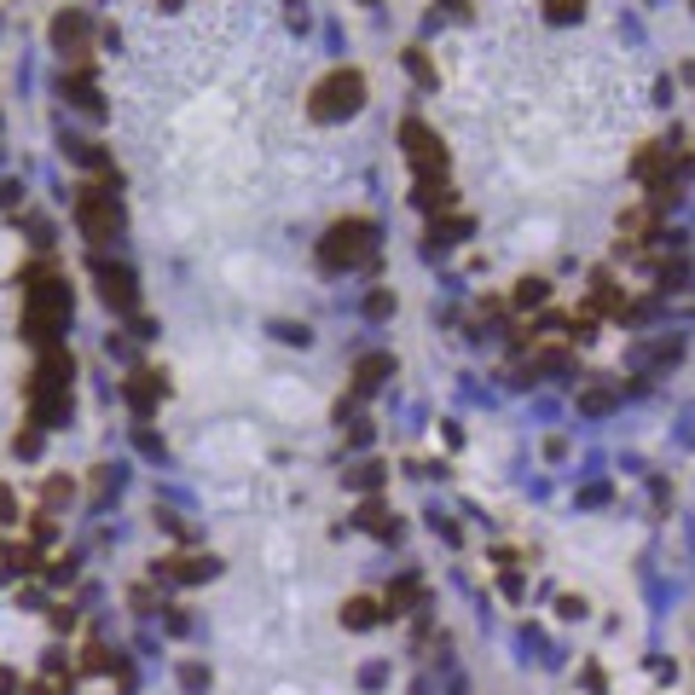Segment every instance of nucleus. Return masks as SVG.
Instances as JSON below:
<instances>
[{
	"label": "nucleus",
	"mask_w": 695,
	"mask_h": 695,
	"mask_svg": "<svg viewBox=\"0 0 695 695\" xmlns=\"http://www.w3.org/2000/svg\"><path fill=\"white\" fill-rule=\"evenodd\" d=\"M0 521H18V498H12L6 487H0Z\"/></svg>",
	"instance_id": "obj_16"
},
{
	"label": "nucleus",
	"mask_w": 695,
	"mask_h": 695,
	"mask_svg": "<svg viewBox=\"0 0 695 695\" xmlns=\"http://www.w3.org/2000/svg\"><path fill=\"white\" fill-rule=\"evenodd\" d=\"M76 221L88 238H116L122 232V198L111 180H88V186L76 191Z\"/></svg>",
	"instance_id": "obj_4"
},
{
	"label": "nucleus",
	"mask_w": 695,
	"mask_h": 695,
	"mask_svg": "<svg viewBox=\"0 0 695 695\" xmlns=\"http://www.w3.org/2000/svg\"><path fill=\"white\" fill-rule=\"evenodd\" d=\"M580 12H585V0H545V18L551 23H574Z\"/></svg>",
	"instance_id": "obj_12"
},
{
	"label": "nucleus",
	"mask_w": 695,
	"mask_h": 695,
	"mask_svg": "<svg viewBox=\"0 0 695 695\" xmlns=\"http://www.w3.org/2000/svg\"><path fill=\"white\" fill-rule=\"evenodd\" d=\"M180 684H186V690H209V673H203V666H186V673H180Z\"/></svg>",
	"instance_id": "obj_14"
},
{
	"label": "nucleus",
	"mask_w": 695,
	"mask_h": 695,
	"mask_svg": "<svg viewBox=\"0 0 695 695\" xmlns=\"http://www.w3.org/2000/svg\"><path fill=\"white\" fill-rule=\"evenodd\" d=\"M163 6H180V0H163Z\"/></svg>",
	"instance_id": "obj_18"
},
{
	"label": "nucleus",
	"mask_w": 695,
	"mask_h": 695,
	"mask_svg": "<svg viewBox=\"0 0 695 695\" xmlns=\"http://www.w3.org/2000/svg\"><path fill=\"white\" fill-rule=\"evenodd\" d=\"M388 308H394V301H388V296H383V290H377V296H371V301H365V313H371V319H383V313H388Z\"/></svg>",
	"instance_id": "obj_17"
},
{
	"label": "nucleus",
	"mask_w": 695,
	"mask_h": 695,
	"mask_svg": "<svg viewBox=\"0 0 695 695\" xmlns=\"http://www.w3.org/2000/svg\"><path fill=\"white\" fill-rule=\"evenodd\" d=\"M343 626H353V631L377 626V608H371V597H353V603L343 608Z\"/></svg>",
	"instance_id": "obj_10"
},
{
	"label": "nucleus",
	"mask_w": 695,
	"mask_h": 695,
	"mask_svg": "<svg viewBox=\"0 0 695 695\" xmlns=\"http://www.w3.org/2000/svg\"><path fill=\"white\" fill-rule=\"evenodd\" d=\"M383 371H388V360H383V353H371V360L360 365V394H371V388L383 383Z\"/></svg>",
	"instance_id": "obj_11"
},
{
	"label": "nucleus",
	"mask_w": 695,
	"mask_h": 695,
	"mask_svg": "<svg viewBox=\"0 0 695 695\" xmlns=\"http://www.w3.org/2000/svg\"><path fill=\"white\" fill-rule=\"evenodd\" d=\"M406 157H411V168H418L423 180L429 174H441L446 168V151H441V140H435L423 122H406Z\"/></svg>",
	"instance_id": "obj_5"
},
{
	"label": "nucleus",
	"mask_w": 695,
	"mask_h": 695,
	"mask_svg": "<svg viewBox=\"0 0 695 695\" xmlns=\"http://www.w3.org/2000/svg\"><path fill=\"white\" fill-rule=\"evenodd\" d=\"M93 273H99V296L111 301V308H122V313H128L133 301H140V290H133V273H128V267H111V261H99Z\"/></svg>",
	"instance_id": "obj_6"
},
{
	"label": "nucleus",
	"mask_w": 695,
	"mask_h": 695,
	"mask_svg": "<svg viewBox=\"0 0 695 695\" xmlns=\"http://www.w3.org/2000/svg\"><path fill=\"white\" fill-rule=\"evenodd\" d=\"M157 574H168V580H209L215 563H209V556H163Z\"/></svg>",
	"instance_id": "obj_9"
},
{
	"label": "nucleus",
	"mask_w": 695,
	"mask_h": 695,
	"mask_svg": "<svg viewBox=\"0 0 695 695\" xmlns=\"http://www.w3.org/2000/svg\"><path fill=\"white\" fill-rule=\"evenodd\" d=\"M70 371H76V365H70L58 348L41 353V371L30 377V400H35V418L41 423H64L70 418Z\"/></svg>",
	"instance_id": "obj_1"
},
{
	"label": "nucleus",
	"mask_w": 695,
	"mask_h": 695,
	"mask_svg": "<svg viewBox=\"0 0 695 695\" xmlns=\"http://www.w3.org/2000/svg\"><path fill=\"white\" fill-rule=\"evenodd\" d=\"M411 603H418V580H400L394 591H388V608L400 614V608H411Z\"/></svg>",
	"instance_id": "obj_13"
},
{
	"label": "nucleus",
	"mask_w": 695,
	"mask_h": 695,
	"mask_svg": "<svg viewBox=\"0 0 695 695\" xmlns=\"http://www.w3.org/2000/svg\"><path fill=\"white\" fill-rule=\"evenodd\" d=\"M377 250V226L371 221H336L331 232H325L319 243V261L331 267V273H343V267H365Z\"/></svg>",
	"instance_id": "obj_2"
},
{
	"label": "nucleus",
	"mask_w": 695,
	"mask_h": 695,
	"mask_svg": "<svg viewBox=\"0 0 695 695\" xmlns=\"http://www.w3.org/2000/svg\"><path fill=\"white\" fill-rule=\"evenodd\" d=\"M365 105V76L360 70H336V76H325L319 88H313V99H308V111L313 122H343L353 116Z\"/></svg>",
	"instance_id": "obj_3"
},
{
	"label": "nucleus",
	"mask_w": 695,
	"mask_h": 695,
	"mask_svg": "<svg viewBox=\"0 0 695 695\" xmlns=\"http://www.w3.org/2000/svg\"><path fill=\"white\" fill-rule=\"evenodd\" d=\"M516 301H545V278H528V284L516 290Z\"/></svg>",
	"instance_id": "obj_15"
},
{
	"label": "nucleus",
	"mask_w": 695,
	"mask_h": 695,
	"mask_svg": "<svg viewBox=\"0 0 695 695\" xmlns=\"http://www.w3.org/2000/svg\"><path fill=\"white\" fill-rule=\"evenodd\" d=\"M53 41H58L64 58H81L88 53V18H81V12H64V18L53 23Z\"/></svg>",
	"instance_id": "obj_7"
},
{
	"label": "nucleus",
	"mask_w": 695,
	"mask_h": 695,
	"mask_svg": "<svg viewBox=\"0 0 695 695\" xmlns=\"http://www.w3.org/2000/svg\"><path fill=\"white\" fill-rule=\"evenodd\" d=\"M128 400H133L140 418H151V406L163 400V371H133L128 377Z\"/></svg>",
	"instance_id": "obj_8"
}]
</instances>
